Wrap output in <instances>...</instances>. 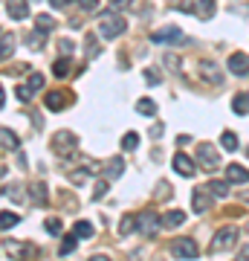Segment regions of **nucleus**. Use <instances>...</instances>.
Segmentation results:
<instances>
[{
  "label": "nucleus",
  "mask_w": 249,
  "mask_h": 261,
  "mask_svg": "<svg viewBox=\"0 0 249 261\" xmlns=\"http://www.w3.org/2000/svg\"><path fill=\"white\" fill-rule=\"evenodd\" d=\"M125 29H128V23H125V18H119L116 12H102V15H99V32H102V38L113 41V38H119Z\"/></svg>",
  "instance_id": "1"
},
{
  "label": "nucleus",
  "mask_w": 249,
  "mask_h": 261,
  "mask_svg": "<svg viewBox=\"0 0 249 261\" xmlns=\"http://www.w3.org/2000/svg\"><path fill=\"white\" fill-rule=\"evenodd\" d=\"M75 148H78V137H75L73 130H58L56 137H52V151L61 154V157H70Z\"/></svg>",
  "instance_id": "2"
},
{
  "label": "nucleus",
  "mask_w": 249,
  "mask_h": 261,
  "mask_svg": "<svg viewBox=\"0 0 249 261\" xmlns=\"http://www.w3.org/2000/svg\"><path fill=\"white\" fill-rule=\"evenodd\" d=\"M136 229H139L142 235H157L159 229H162V218H159L157 212L145 209V212L136 215Z\"/></svg>",
  "instance_id": "3"
},
{
  "label": "nucleus",
  "mask_w": 249,
  "mask_h": 261,
  "mask_svg": "<svg viewBox=\"0 0 249 261\" xmlns=\"http://www.w3.org/2000/svg\"><path fill=\"white\" fill-rule=\"evenodd\" d=\"M238 229L235 226H223L220 232L212 238V244H209V252H220V250H229V247H235L238 244Z\"/></svg>",
  "instance_id": "4"
},
{
  "label": "nucleus",
  "mask_w": 249,
  "mask_h": 261,
  "mask_svg": "<svg viewBox=\"0 0 249 261\" xmlns=\"http://www.w3.org/2000/svg\"><path fill=\"white\" fill-rule=\"evenodd\" d=\"M171 252H174V258H197V241L194 238H177L174 244H171Z\"/></svg>",
  "instance_id": "5"
},
{
  "label": "nucleus",
  "mask_w": 249,
  "mask_h": 261,
  "mask_svg": "<svg viewBox=\"0 0 249 261\" xmlns=\"http://www.w3.org/2000/svg\"><path fill=\"white\" fill-rule=\"evenodd\" d=\"M197 160H200V166L209 168V171H214V168L220 166V154H217L209 142H200V145H197Z\"/></svg>",
  "instance_id": "6"
},
{
  "label": "nucleus",
  "mask_w": 249,
  "mask_h": 261,
  "mask_svg": "<svg viewBox=\"0 0 249 261\" xmlns=\"http://www.w3.org/2000/svg\"><path fill=\"white\" fill-rule=\"evenodd\" d=\"M171 163H174V171L180 174V177H194V174H197L194 160L188 157V154H183V151H180V154H174V160H171Z\"/></svg>",
  "instance_id": "7"
},
{
  "label": "nucleus",
  "mask_w": 249,
  "mask_h": 261,
  "mask_svg": "<svg viewBox=\"0 0 249 261\" xmlns=\"http://www.w3.org/2000/svg\"><path fill=\"white\" fill-rule=\"evenodd\" d=\"M212 192H209V186H200V189H194V195H191V206H194V212H209V206H212Z\"/></svg>",
  "instance_id": "8"
},
{
  "label": "nucleus",
  "mask_w": 249,
  "mask_h": 261,
  "mask_svg": "<svg viewBox=\"0 0 249 261\" xmlns=\"http://www.w3.org/2000/svg\"><path fill=\"white\" fill-rule=\"evenodd\" d=\"M154 41L157 44H185V35L177 27H165V29H159V32H154Z\"/></svg>",
  "instance_id": "9"
},
{
  "label": "nucleus",
  "mask_w": 249,
  "mask_h": 261,
  "mask_svg": "<svg viewBox=\"0 0 249 261\" xmlns=\"http://www.w3.org/2000/svg\"><path fill=\"white\" fill-rule=\"evenodd\" d=\"M3 250L9 258H26V255H35V247L32 244H18V241H6Z\"/></svg>",
  "instance_id": "10"
},
{
  "label": "nucleus",
  "mask_w": 249,
  "mask_h": 261,
  "mask_svg": "<svg viewBox=\"0 0 249 261\" xmlns=\"http://www.w3.org/2000/svg\"><path fill=\"white\" fill-rule=\"evenodd\" d=\"M67 102H70V93H67V90H52V93H46V99H44V105L49 111H64Z\"/></svg>",
  "instance_id": "11"
},
{
  "label": "nucleus",
  "mask_w": 249,
  "mask_h": 261,
  "mask_svg": "<svg viewBox=\"0 0 249 261\" xmlns=\"http://www.w3.org/2000/svg\"><path fill=\"white\" fill-rule=\"evenodd\" d=\"M229 70L235 75H246L249 73V56L246 53H232L229 56Z\"/></svg>",
  "instance_id": "12"
},
{
  "label": "nucleus",
  "mask_w": 249,
  "mask_h": 261,
  "mask_svg": "<svg viewBox=\"0 0 249 261\" xmlns=\"http://www.w3.org/2000/svg\"><path fill=\"white\" fill-rule=\"evenodd\" d=\"M6 12L12 20H23L29 15V3L26 0H6Z\"/></svg>",
  "instance_id": "13"
},
{
  "label": "nucleus",
  "mask_w": 249,
  "mask_h": 261,
  "mask_svg": "<svg viewBox=\"0 0 249 261\" xmlns=\"http://www.w3.org/2000/svg\"><path fill=\"white\" fill-rule=\"evenodd\" d=\"M200 73H203L206 82H212V84H223L220 70H217V64H212V61H200Z\"/></svg>",
  "instance_id": "14"
},
{
  "label": "nucleus",
  "mask_w": 249,
  "mask_h": 261,
  "mask_svg": "<svg viewBox=\"0 0 249 261\" xmlns=\"http://www.w3.org/2000/svg\"><path fill=\"white\" fill-rule=\"evenodd\" d=\"M226 180L229 183H249V171L243 166H235L232 163V166H226Z\"/></svg>",
  "instance_id": "15"
},
{
  "label": "nucleus",
  "mask_w": 249,
  "mask_h": 261,
  "mask_svg": "<svg viewBox=\"0 0 249 261\" xmlns=\"http://www.w3.org/2000/svg\"><path fill=\"white\" fill-rule=\"evenodd\" d=\"M191 12L197 15V18L209 20L214 15V0H197V3H191Z\"/></svg>",
  "instance_id": "16"
},
{
  "label": "nucleus",
  "mask_w": 249,
  "mask_h": 261,
  "mask_svg": "<svg viewBox=\"0 0 249 261\" xmlns=\"http://www.w3.org/2000/svg\"><path fill=\"white\" fill-rule=\"evenodd\" d=\"M0 145L3 148H9V151H18L20 148V140H18V134L9 128H0Z\"/></svg>",
  "instance_id": "17"
},
{
  "label": "nucleus",
  "mask_w": 249,
  "mask_h": 261,
  "mask_svg": "<svg viewBox=\"0 0 249 261\" xmlns=\"http://www.w3.org/2000/svg\"><path fill=\"white\" fill-rule=\"evenodd\" d=\"M122 174H125V163H122L119 157H113L110 163L104 166V177H107V180H116V177H122Z\"/></svg>",
  "instance_id": "18"
},
{
  "label": "nucleus",
  "mask_w": 249,
  "mask_h": 261,
  "mask_svg": "<svg viewBox=\"0 0 249 261\" xmlns=\"http://www.w3.org/2000/svg\"><path fill=\"white\" fill-rule=\"evenodd\" d=\"M232 111L240 113V116H246L249 113V93H238L235 99H232Z\"/></svg>",
  "instance_id": "19"
},
{
  "label": "nucleus",
  "mask_w": 249,
  "mask_h": 261,
  "mask_svg": "<svg viewBox=\"0 0 249 261\" xmlns=\"http://www.w3.org/2000/svg\"><path fill=\"white\" fill-rule=\"evenodd\" d=\"M12 53H15V38H12V35H3V38H0V61L12 58Z\"/></svg>",
  "instance_id": "20"
},
{
  "label": "nucleus",
  "mask_w": 249,
  "mask_h": 261,
  "mask_svg": "<svg viewBox=\"0 0 249 261\" xmlns=\"http://www.w3.org/2000/svg\"><path fill=\"white\" fill-rule=\"evenodd\" d=\"M185 224V212H180V209H171V212H165V218H162V226H180Z\"/></svg>",
  "instance_id": "21"
},
{
  "label": "nucleus",
  "mask_w": 249,
  "mask_h": 261,
  "mask_svg": "<svg viewBox=\"0 0 249 261\" xmlns=\"http://www.w3.org/2000/svg\"><path fill=\"white\" fill-rule=\"evenodd\" d=\"M209 192H212L214 197H226L229 195V180H212V183H209Z\"/></svg>",
  "instance_id": "22"
},
{
  "label": "nucleus",
  "mask_w": 249,
  "mask_h": 261,
  "mask_svg": "<svg viewBox=\"0 0 249 261\" xmlns=\"http://www.w3.org/2000/svg\"><path fill=\"white\" fill-rule=\"evenodd\" d=\"M35 23H38V32H44V35H49V32L56 29V20L49 18V15H38Z\"/></svg>",
  "instance_id": "23"
},
{
  "label": "nucleus",
  "mask_w": 249,
  "mask_h": 261,
  "mask_svg": "<svg viewBox=\"0 0 249 261\" xmlns=\"http://www.w3.org/2000/svg\"><path fill=\"white\" fill-rule=\"evenodd\" d=\"M220 145L226 151H238V134H232V130H223L220 134Z\"/></svg>",
  "instance_id": "24"
},
{
  "label": "nucleus",
  "mask_w": 249,
  "mask_h": 261,
  "mask_svg": "<svg viewBox=\"0 0 249 261\" xmlns=\"http://www.w3.org/2000/svg\"><path fill=\"white\" fill-rule=\"evenodd\" d=\"M29 197H32V203H46V189H44V183H35V186L29 189Z\"/></svg>",
  "instance_id": "25"
},
{
  "label": "nucleus",
  "mask_w": 249,
  "mask_h": 261,
  "mask_svg": "<svg viewBox=\"0 0 249 261\" xmlns=\"http://www.w3.org/2000/svg\"><path fill=\"white\" fill-rule=\"evenodd\" d=\"M70 70H73V64H70L67 58H58L56 67H52V73H56L58 79H67V75H70Z\"/></svg>",
  "instance_id": "26"
},
{
  "label": "nucleus",
  "mask_w": 249,
  "mask_h": 261,
  "mask_svg": "<svg viewBox=\"0 0 249 261\" xmlns=\"http://www.w3.org/2000/svg\"><path fill=\"white\" fill-rule=\"evenodd\" d=\"M136 111L142 113V116H154V113H157V105L151 102V99H139V102H136Z\"/></svg>",
  "instance_id": "27"
},
{
  "label": "nucleus",
  "mask_w": 249,
  "mask_h": 261,
  "mask_svg": "<svg viewBox=\"0 0 249 261\" xmlns=\"http://www.w3.org/2000/svg\"><path fill=\"white\" fill-rule=\"evenodd\" d=\"M18 221H20V218L15 212H0V229H12Z\"/></svg>",
  "instance_id": "28"
},
{
  "label": "nucleus",
  "mask_w": 249,
  "mask_h": 261,
  "mask_svg": "<svg viewBox=\"0 0 249 261\" xmlns=\"http://www.w3.org/2000/svg\"><path fill=\"white\" fill-rule=\"evenodd\" d=\"M73 232L78 235V238H93V224H90V221H78Z\"/></svg>",
  "instance_id": "29"
},
{
  "label": "nucleus",
  "mask_w": 249,
  "mask_h": 261,
  "mask_svg": "<svg viewBox=\"0 0 249 261\" xmlns=\"http://www.w3.org/2000/svg\"><path fill=\"white\" fill-rule=\"evenodd\" d=\"M133 229H136V218H133V215H125V218H122V224H119V232L122 235H130Z\"/></svg>",
  "instance_id": "30"
},
{
  "label": "nucleus",
  "mask_w": 249,
  "mask_h": 261,
  "mask_svg": "<svg viewBox=\"0 0 249 261\" xmlns=\"http://www.w3.org/2000/svg\"><path fill=\"white\" fill-rule=\"evenodd\" d=\"M75 247H78V241H75L73 235H64V241H61V255H70V252H75Z\"/></svg>",
  "instance_id": "31"
},
{
  "label": "nucleus",
  "mask_w": 249,
  "mask_h": 261,
  "mask_svg": "<svg viewBox=\"0 0 249 261\" xmlns=\"http://www.w3.org/2000/svg\"><path fill=\"white\" fill-rule=\"evenodd\" d=\"M139 145V134H133V130H130V134H125V137H122V148L125 151H133Z\"/></svg>",
  "instance_id": "32"
},
{
  "label": "nucleus",
  "mask_w": 249,
  "mask_h": 261,
  "mask_svg": "<svg viewBox=\"0 0 249 261\" xmlns=\"http://www.w3.org/2000/svg\"><path fill=\"white\" fill-rule=\"evenodd\" d=\"M107 195V180H99L96 186H93V200H102Z\"/></svg>",
  "instance_id": "33"
},
{
  "label": "nucleus",
  "mask_w": 249,
  "mask_h": 261,
  "mask_svg": "<svg viewBox=\"0 0 249 261\" xmlns=\"http://www.w3.org/2000/svg\"><path fill=\"white\" fill-rule=\"evenodd\" d=\"M41 87H44V75H41V73H32V75H29V90L35 93V90H41Z\"/></svg>",
  "instance_id": "34"
},
{
  "label": "nucleus",
  "mask_w": 249,
  "mask_h": 261,
  "mask_svg": "<svg viewBox=\"0 0 249 261\" xmlns=\"http://www.w3.org/2000/svg\"><path fill=\"white\" fill-rule=\"evenodd\" d=\"M46 232H52V235H58L61 232V221H58V218H46Z\"/></svg>",
  "instance_id": "35"
},
{
  "label": "nucleus",
  "mask_w": 249,
  "mask_h": 261,
  "mask_svg": "<svg viewBox=\"0 0 249 261\" xmlns=\"http://www.w3.org/2000/svg\"><path fill=\"white\" fill-rule=\"evenodd\" d=\"M102 49H99V44H96V35H87V56H99Z\"/></svg>",
  "instance_id": "36"
},
{
  "label": "nucleus",
  "mask_w": 249,
  "mask_h": 261,
  "mask_svg": "<svg viewBox=\"0 0 249 261\" xmlns=\"http://www.w3.org/2000/svg\"><path fill=\"white\" fill-rule=\"evenodd\" d=\"M145 79H148V84H159V82H162V79H159V73L154 70V67H148V70H145Z\"/></svg>",
  "instance_id": "37"
},
{
  "label": "nucleus",
  "mask_w": 249,
  "mask_h": 261,
  "mask_svg": "<svg viewBox=\"0 0 249 261\" xmlns=\"http://www.w3.org/2000/svg\"><path fill=\"white\" fill-rule=\"evenodd\" d=\"M78 6H81L84 12H96L99 9V0H78Z\"/></svg>",
  "instance_id": "38"
},
{
  "label": "nucleus",
  "mask_w": 249,
  "mask_h": 261,
  "mask_svg": "<svg viewBox=\"0 0 249 261\" xmlns=\"http://www.w3.org/2000/svg\"><path fill=\"white\" fill-rule=\"evenodd\" d=\"M18 99H20V102H29V99H32V90L20 84V87H18Z\"/></svg>",
  "instance_id": "39"
},
{
  "label": "nucleus",
  "mask_w": 249,
  "mask_h": 261,
  "mask_svg": "<svg viewBox=\"0 0 249 261\" xmlns=\"http://www.w3.org/2000/svg\"><path fill=\"white\" fill-rule=\"evenodd\" d=\"M6 195H9L12 200H23V195H20V186H9V189H6Z\"/></svg>",
  "instance_id": "40"
},
{
  "label": "nucleus",
  "mask_w": 249,
  "mask_h": 261,
  "mask_svg": "<svg viewBox=\"0 0 249 261\" xmlns=\"http://www.w3.org/2000/svg\"><path fill=\"white\" fill-rule=\"evenodd\" d=\"M107 3H110L113 9H128L130 3H133V0H107Z\"/></svg>",
  "instance_id": "41"
},
{
  "label": "nucleus",
  "mask_w": 249,
  "mask_h": 261,
  "mask_svg": "<svg viewBox=\"0 0 249 261\" xmlns=\"http://www.w3.org/2000/svg\"><path fill=\"white\" fill-rule=\"evenodd\" d=\"M165 64L171 67V70H180V58H177V56H171V53H168V56H165Z\"/></svg>",
  "instance_id": "42"
},
{
  "label": "nucleus",
  "mask_w": 249,
  "mask_h": 261,
  "mask_svg": "<svg viewBox=\"0 0 249 261\" xmlns=\"http://www.w3.org/2000/svg\"><path fill=\"white\" fill-rule=\"evenodd\" d=\"M58 49H61V53H64V56H70V53H73V44H70V41H58Z\"/></svg>",
  "instance_id": "43"
},
{
  "label": "nucleus",
  "mask_w": 249,
  "mask_h": 261,
  "mask_svg": "<svg viewBox=\"0 0 249 261\" xmlns=\"http://www.w3.org/2000/svg\"><path fill=\"white\" fill-rule=\"evenodd\" d=\"M49 3H52V6H56V9H67V6H70V3H73V0H49Z\"/></svg>",
  "instance_id": "44"
},
{
  "label": "nucleus",
  "mask_w": 249,
  "mask_h": 261,
  "mask_svg": "<svg viewBox=\"0 0 249 261\" xmlns=\"http://www.w3.org/2000/svg\"><path fill=\"white\" fill-rule=\"evenodd\" d=\"M6 105V93H3V84H0V108Z\"/></svg>",
  "instance_id": "45"
},
{
  "label": "nucleus",
  "mask_w": 249,
  "mask_h": 261,
  "mask_svg": "<svg viewBox=\"0 0 249 261\" xmlns=\"http://www.w3.org/2000/svg\"><path fill=\"white\" fill-rule=\"evenodd\" d=\"M240 200H246V203H249V189H243V192H240Z\"/></svg>",
  "instance_id": "46"
}]
</instances>
